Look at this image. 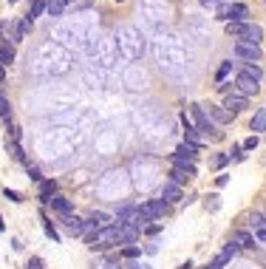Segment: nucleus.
Wrapping results in <instances>:
<instances>
[{"label": "nucleus", "instance_id": "obj_1", "mask_svg": "<svg viewBox=\"0 0 266 269\" xmlns=\"http://www.w3.org/2000/svg\"><path fill=\"white\" fill-rule=\"evenodd\" d=\"M198 147L193 145H178L173 153V168H181L187 176H196V165H193V159H196Z\"/></svg>", "mask_w": 266, "mask_h": 269}, {"label": "nucleus", "instance_id": "obj_2", "mask_svg": "<svg viewBox=\"0 0 266 269\" xmlns=\"http://www.w3.org/2000/svg\"><path fill=\"white\" fill-rule=\"evenodd\" d=\"M116 233H119V227L111 224V227H102L99 233H96V241H93V249H111V247H119L116 244Z\"/></svg>", "mask_w": 266, "mask_h": 269}, {"label": "nucleus", "instance_id": "obj_3", "mask_svg": "<svg viewBox=\"0 0 266 269\" xmlns=\"http://www.w3.org/2000/svg\"><path fill=\"white\" fill-rule=\"evenodd\" d=\"M235 57H238V60H246V63H261V60H264V51H261V45L235 43Z\"/></svg>", "mask_w": 266, "mask_h": 269}, {"label": "nucleus", "instance_id": "obj_4", "mask_svg": "<svg viewBox=\"0 0 266 269\" xmlns=\"http://www.w3.org/2000/svg\"><path fill=\"white\" fill-rule=\"evenodd\" d=\"M224 17H230V23H246L249 9L243 3H230V6H224Z\"/></svg>", "mask_w": 266, "mask_h": 269}, {"label": "nucleus", "instance_id": "obj_5", "mask_svg": "<svg viewBox=\"0 0 266 269\" xmlns=\"http://www.w3.org/2000/svg\"><path fill=\"white\" fill-rule=\"evenodd\" d=\"M190 113H193V119H196V131H212V122H209L204 105H190Z\"/></svg>", "mask_w": 266, "mask_h": 269}, {"label": "nucleus", "instance_id": "obj_6", "mask_svg": "<svg viewBox=\"0 0 266 269\" xmlns=\"http://www.w3.org/2000/svg\"><path fill=\"white\" fill-rule=\"evenodd\" d=\"M232 88L238 91L241 97H252V94H258V82L249 77H243V74H238V79H235V85Z\"/></svg>", "mask_w": 266, "mask_h": 269}, {"label": "nucleus", "instance_id": "obj_7", "mask_svg": "<svg viewBox=\"0 0 266 269\" xmlns=\"http://www.w3.org/2000/svg\"><path fill=\"white\" fill-rule=\"evenodd\" d=\"M246 105H249V100H246V97H241V94H230V97H227V102H224V111L232 116V113H241Z\"/></svg>", "mask_w": 266, "mask_h": 269}, {"label": "nucleus", "instance_id": "obj_8", "mask_svg": "<svg viewBox=\"0 0 266 269\" xmlns=\"http://www.w3.org/2000/svg\"><path fill=\"white\" fill-rule=\"evenodd\" d=\"M181 125H184V145H193L201 150V139H198V131H196V125L187 119V113L181 116Z\"/></svg>", "mask_w": 266, "mask_h": 269}, {"label": "nucleus", "instance_id": "obj_9", "mask_svg": "<svg viewBox=\"0 0 266 269\" xmlns=\"http://www.w3.org/2000/svg\"><path fill=\"white\" fill-rule=\"evenodd\" d=\"M48 204H51V210L54 213H59V215H71V199H65V196H59V193H54L51 199H48Z\"/></svg>", "mask_w": 266, "mask_h": 269}, {"label": "nucleus", "instance_id": "obj_10", "mask_svg": "<svg viewBox=\"0 0 266 269\" xmlns=\"http://www.w3.org/2000/svg\"><path fill=\"white\" fill-rule=\"evenodd\" d=\"M62 224L71 235H85V218H77V215H62Z\"/></svg>", "mask_w": 266, "mask_h": 269}, {"label": "nucleus", "instance_id": "obj_11", "mask_svg": "<svg viewBox=\"0 0 266 269\" xmlns=\"http://www.w3.org/2000/svg\"><path fill=\"white\" fill-rule=\"evenodd\" d=\"M261 40H264V29H261V26H246V32H243V37L238 40V43L261 45Z\"/></svg>", "mask_w": 266, "mask_h": 269}, {"label": "nucleus", "instance_id": "obj_12", "mask_svg": "<svg viewBox=\"0 0 266 269\" xmlns=\"http://www.w3.org/2000/svg\"><path fill=\"white\" fill-rule=\"evenodd\" d=\"M119 227V224H116ZM136 238H139V230H133V227H119V233H116V244H136Z\"/></svg>", "mask_w": 266, "mask_h": 269}, {"label": "nucleus", "instance_id": "obj_13", "mask_svg": "<svg viewBox=\"0 0 266 269\" xmlns=\"http://www.w3.org/2000/svg\"><path fill=\"white\" fill-rule=\"evenodd\" d=\"M207 116H209V122H218V125H227L232 119L230 113L224 111V105H209V113H207Z\"/></svg>", "mask_w": 266, "mask_h": 269}, {"label": "nucleus", "instance_id": "obj_14", "mask_svg": "<svg viewBox=\"0 0 266 269\" xmlns=\"http://www.w3.org/2000/svg\"><path fill=\"white\" fill-rule=\"evenodd\" d=\"M162 202H167V204L181 202V187H178V184H164L162 187Z\"/></svg>", "mask_w": 266, "mask_h": 269}, {"label": "nucleus", "instance_id": "obj_15", "mask_svg": "<svg viewBox=\"0 0 266 269\" xmlns=\"http://www.w3.org/2000/svg\"><path fill=\"white\" fill-rule=\"evenodd\" d=\"M57 193V181L54 179H46V181H40V202L48 204V199Z\"/></svg>", "mask_w": 266, "mask_h": 269}, {"label": "nucleus", "instance_id": "obj_16", "mask_svg": "<svg viewBox=\"0 0 266 269\" xmlns=\"http://www.w3.org/2000/svg\"><path fill=\"white\" fill-rule=\"evenodd\" d=\"M14 63V43H3L0 45V66H12Z\"/></svg>", "mask_w": 266, "mask_h": 269}, {"label": "nucleus", "instance_id": "obj_17", "mask_svg": "<svg viewBox=\"0 0 266 269\" xmlns=\"http://www.w3.org/2000/svg\"><path fill=\"white\" fill-rule=\"evenodd\" d=\"M241 74L243 77H249V79H255V82H261V79H264V68L258 66V63H246Z\"/></svg>", "mask_w": 266, "mask_h": 269}, {"label": "nucleus", "instance_id": "obj_18", "mask_svg": "<svg viewBox=\"0 0 266 269\" xmlns=\"http://www.w3.org/2000/svg\"><path fill=\"white\" fill-rule=\"evenodd\" d=\"M43 11H46V0H31V6H29V14H26V20L34 23L37 17H43Z\"/></svg>", "mask_w": 266, "mask_h": 269}, {"label": "nucleus", "instance_id": "obj_19", "mask_svg": "<svg viewBox=\"0 0 266 269\" xmlns=\"http://www.w3.org/2000/svg\"><path fill=\"white\" fill-rule=\"evenodd\" d=\"M232 241H235L238 247H255L252 233H246V230H238V233H232Z\"/></svg>", "mask_w": 266, "mask_h": 269}, {"label": "nucleus", "instance_id": "obj_20", "mask_svg": "<svg viewBox=\"0 0 266 269\" xmlns=\"http://www.w3.org/2000/svg\"><path fill=\"white\" fill-rule=\"evenodd\" d=\"M65 3H68V0H46V11L51 14V17H62Z\"/></svg>", "mask_w": 266, "mask_h": 269}, {"label": "nucleus", "instance_id": "obj_21", "mask_svg": "<svg viewBox=\"0 0 266 269\" xmlns=\"http://www.w3.org/2000/svg\"><path fill=\"white\" fill-rule=\"evenodd\" d=\"M26 32H31V20H20L17 23V29H14V34H12V43H20V40H23L26 37Z\"/></svg>", "mask_w": 266, "mask_h": 269}, {"label": "nucleus", "instance_id": "obj_22", "mask_svg": "<svg viewBox=\"0 0 266 269\" xmlns=\"http://www.w3.org/2000/svg\"><path fill=\"white\" fill-rule=\"evenodd\" d=\"M108 221H111V218H108V213H102V210H93L91 218H88V224L96 227V230H102V227L108 224Z\"/></svg>", "mask_w": 266, "mask_h": 269}, {"label": "nucleus", "instance_id": "obj_23", "mask_svg": "<svg viewBox=\"0 0 266 269\" xmlns=\"http://www.w3.org/2000/svg\"><path fill=\"white\" fill-rule=\"evenodd\" d=\"M249 128H252L255 134H258V131H266V108H261V111L255 113L252 122H249Z\"/></svg>", "mask_w": 266, "mask_h": 269}, {"label": "nucleus", "instance_id": "obj_24", "mask_svg": "<svg viewBox=\"0 0 266 269\" xmlns=\"http://www.w3.org/2000/svg\"><path fill=\"white\" fill-rule=\"evenodd\" d=\"M246 26H249V23H227V34H230V37H238V40H241L243 32H246Z\"/></svg>", "mask_w": 266, "mask_h": 269}, {"label": "nucleus", "instance_id": "obj_25", "mask_svg": "<svg viewBox=\"0 0 266 269\" xmlns=\"http://www.w3.org/2000/svg\"><path fill=\"white\" fill-rule=\"evenodd\" d=\"M187 179H190V176H187L181 168H173V170H170V184H178V187H181Z\"/></svg>", "mask_w": 266, "mask_h": 269}, {"label": "nucleus", "instance_id": "obj_26", "mask_svg": "<svg viewBox=\"0 0 266 269\" xmlns=\"http://www.w3.org/2000/svg\"><path fill=\"white\" fill-rule=\"evenodd\" d=\"M230 71H232V60H224V63H221V68L215 71V79H218V82H224V79L230 77Z\"/></svg>", "mask_w": 266, "mask_h": 269}, {"label": "nucleus", "instance_id": "obj_27", "mask_svg": "<svg viewBox=\"0 0 266 269\" xmlns=\"http://www.w3.org/2000/svg\"><path fill=\"white\" fill-rule=\"evenodd\" d=\"M0 119H12V105L3 94H0Z\"/></svg>", "mask_w": 266, "mask_h": 269}, {"label": "nucleus", "instance_id": "obj_28", "mask_svg": "<svg viewBox=\"0 0 266 269\" xmlns=\"http://www.w3.org/2000/svg\"><path fill=\"white\" fill-rule=\"evenodd\" d=\"M249 224H252V230H266V215L264 213H255L252 218H249Z\"/></svg>", "mask_w": 266, "mask_h": 269}, {"label": "nucleus", "instance_id": "obj_29", "mask_svg": "<svg viewBox=\"0 0 266 269\" xmlns=\"http://www.w3.org/2000/svg\"><path fill=\"white\" fill-rule=\"evenodd\" d=\"M9 150H12V156L17 159V162H26V153H23V147L17 145V142H9ZM29 165V162H26Z\"/></svg>", "mask_w": 266, "mask_h": 269}, {"label": "nucleus", "instance_id": "obj_30", "mask_svg": "<svg viewBox=\"0 0 266 269\" xmlns=\"http://www.w3.org/2000/svg\"><path fill=\"white\" fill-rule=\"evenodd\" d=\"M139 255H142L139 247H125V249H122V258H127V261H136Z\"/></svg>", "mask_w": 266, "mask_h": 269}, {"label": "nucleus", "instance_id": "obj_31", "mask_svg": "<svg viewBox=\"0 0 266 269\" xmlns=\"http://www.w3.org/2000/svg\"><path fill=\"white\" fill-rule=\"evenodd\" d=\"M43 221H46V235L51 238V241H54V244H59V233H57V230H54V224H51V221H48V218H43Z\"/></svg>", "mask_w": 266, "mask_h": 269}, {"label": "nucleus", "instance_id": "obj_32", "mask_svg": "<svg viewBox=\"0 0 266 269\" xmlns=\"http://www.w3.org/2000/svg\"><path fill=\"white\" fill-rule=\"evenodd\" d=\"M238 252H241V247H238L235 241H230V244L224 247V252H221V255H224V258H232V255H238Z\"/></svg>", "mask_w": 266, "mask_h": 269}, {"label": "nucleus", "instance_id": "obj_33", "mask_svg": "<svg viewBox=\"0 0 266 269\" xmlns=\"http://www.w3.org/2000/svg\"><path fill=\"white\" fill-rule=\"evenodd\" d=\"M227 261H230V258H224V255H215V258H212V264H207L204 269H224V267H227Z\"/></svg>", "mask_w": 266, "mask_h": 269}, {"label": "nucleus", "instance_id": "obj_34", "mask_svg": "<svg viewBox=\"0 0 266 269\" xmlns=\"http://www.w3.org/2000/svg\"><path fill=\"white\" fill-rule=\"evenodd\" d=\"M3 199H9V202H14V204H20V202H23V196H20L17 190H9V187L3 190Z\"/></svg>", "mask_w": 266, "mask_h": 269}, {"label": "nucleus", "instance_id": "obj_35", "mask_svg": "<svg viewBox=\"0 0 266 269\" xmlns=\"http://www.w3.org/2000/svg\"><path fill=\"white\" fill-rule=\"evenodd\" d=\"M26 168H29V179H31V181H37V184L43 181V176H40V170H37L34 165H26Z\"/></svg>", "mask_w": 266, "mask_h": 269}, {"label": "nucleus", "instance_id": "obj_36", "mask_svg": "<svg viewBox=\"0 0 266 269\" xmlns=\"http://www.w3.org/2000/svg\"><path fill=\"white\" fill-rule=\"evenodd\" d=\"M241 147H243V150H255V147H258V136L252 134L249 139H243V145H241Z\"/></svg>", "mask_w": 266, "mask_h": 269}, {"label": "nucleus", "instance_id": "obj_37", "mask_svg": "<svg viewBox=\"0 0 266 269\" xmlns=\"http://www.w3.org/2000/svg\"><path fill=\"white\" fill-rule=\"evenodd\" d=\"M230 156L235 159V162H241V159H243V147H241V145H232V150H230Z\"/></svg>", "mask_w": 266, "mask_h": 269}, {"label": "nucleus", "instance_id": "obj_38", "mask_svg": "<svg viewBox=\"0 0 266 269\" xmlns=\"http://www.w3.org/2000/svg\"><path fill=\"white\" fill-rule=\"evenodd\" d=\"M26 269H43V258H29V264H26Z\"/></svg>", "mask_w": 266, "mask_h": 269}, {"label": "nucleus", "instance_id": "obj_39", "mask_svg": "<svg viewBox=\"0 0 266 269\" xmlns=\"http://www.w3.org/2000/svg\"><path fill=\"white\" fill-rule=\"evenodd\" d=\"M227 162H230V156H227V153H218V156L212 159V165H215V168H224Z\"/></svg>", "mask_w": 266, "mask_h": 269}, {"label": "nucleus", "instance_id": "obj_40", "mask_svg": "<svg viewBox=\"0 0 266 269\" xmlns=\"http://www.w3.org/2000/svg\"><path fill=\"white\" fill-rule=\"evenodd\" d=\"M215 184H218V187H227V184H230V176H227V173H221L218 179H215Z\"/></svg>", "mask_w": 266, "mask_h": 269}, {"label": "nucleus", "instance_id": "obj_41", "mask_svg": "<svg viewBox=\"0 0 266 269\" xmlns=\"http://www.w3.org/2000/svg\"><path fill=\"white\" fill-rule=\"evenodd\" d=\"M255 241H261V244H266V230H255Z\"/></svg>", "mask_w": 266, "mask_h": 269}, {"label": "nucleus", "instance_id": "obj_42", "mask_svg": "<svg viewBox=\"0 0 266 269\" xmlns=\"http://www.w3.org/2000/svg\"><path fill=\"white\" fill-rule=\"evenodd\" d=\"M102 269H122L119 264H114V261H108V264H102Z\"/></svg>", "mask_w": 266, "mask_h": 269}, {"label": "nucleus", "instance_id": "obj_43", "mask_svg": "<svg viewBox=\"0 0 266 269\" xmlns=\"http://www.w3.org/2000/svg\"><path fill=\"white\" fill-rule=\"evenodd\" d=\"M125 269H142V264H136V261H127V267Z\"/></svg>", "mask_w": 266, "mask_h": 269}, {"label": "nucleus", "instance_id": "obj_44", "mask_svg": "<svg viewBox=\"0 0 266 269\" xmlns=\"http://www.w3.org/2000/svg\"><path fill=\"white\" fill-rule=\"evenodd\" d=\"M3 79H6V68L0 66V82H3Z\"/></svg>", "mask_w": 266, "mask_h": 269}, {"label": "nucleus", "instance_id": "obj_45", "mask_svg": "<svg viewBox=\"0 0 266 269\" xmlns=\"http://www.w3.org/2000/svg\"><path fill=\"white\" fill-rule=\"evenodd\" d=\"M190 267H193V264H190V261H187V264H181V267H178V269H190Z\"/></svg>", "mask_w": 266, "mask_h": 269}, {"label": "nucleus", "instance_id": "obj_46", "mask_svg": "<svg viewBox=\"0 0 266 269\" xmlns=\"http://www.w3.org/2000/svg\"><path fill=\"white\" fill-rule=\"evenodd\" d=\"M3 230H6V224H3V218H0V233H3Z\"/></svg>", "mask_w": 266, "mask_h": 269}, {"label": "nucleus", "instance_id": "obj_47", "mask_svg": "<svg viewBox=\"0 0 266 269\" xmlns=\"http://www.w3.org/2000/svg\"><path fill=\"white\" fill-rule=\"evenodd\" d=\"M204 3H218V0H204Z\"/></svg>", "mask_w": 266, "mask_h": 269}, {"label": "nucleus", "instance_id": "obj_48", "mask_svg": "<svg viewBox=\"0 0 266 269\" xmlns=\"http://www.w3.org/2000/svg\"><path fill=\"white\" fill-rule=\"evenodd\" d=\"M9 3H20V0H9Z\"/></svg>", "mask_w": 266, "mask_h": 269}, {"label": "nucleus", "instance_id": "obj_49", "mask_svg": "<svg viewBox=\"0 0 266 269\" xmlns=\"http://www.w3.org/2000/svg\"><path fill=\"white\" fill-rule=\"evenodd\" d=\"M116 3H125V0H116Z\"/></svg>", "mask_w": 266, "mask_h": 269}]
</instances>
